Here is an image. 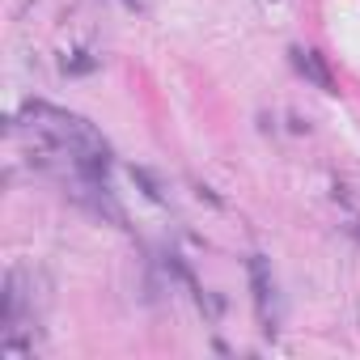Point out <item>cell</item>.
<instances>
[{"label": "cell", "instance_id": "277c9868", "mask_svg": "<svg viewBox=\"0 0 360 360\" xmlns=\"http://www.w3.org/2000/svg\"><path fill=\"white\" fill-rule=\"evenodd\" d=\"M98 64H102L98 56H89V51H72V56H64V64H60V68H64L68 77H85V72H94Z\"/></svg>", "mask_w": 360, "mask_h": 360}, {"label": "cell", "instance_id": "7a4b0ae2", "mask_svg": "<svg viewBox=\"0 0 360 360\" xmlns=\"http://www.w3.org/2000/svg\"><path fill=\"white\" fill-rule=\"evenodd\" d=\"M246 271H250V288H255V314H259V326L267 335L280 330V292H276V276L267 267L263 255H250L246 259Z\"/></svg>", "mask_w": 360, "mask_h": 360}, {"label": "cell", "instance_id": "3957f363", "mask_svg": "<svg viewBox=\"0 0 360 360\" xmlns=\"http://www.w3.org/2000/svg\"><path fill=\"white\" fill-rule=\"evenodd\" d=\"M288 64H292V68H297V77H305L314 89H322V94H335V77H330L326 60H322L314 47H292V51H288Z\"/></svg>", "mask_w": 360, "mask_h": 360}, {"label": "cell", "instance_id": "6da1fadb", "mask_svg": "<svg viewBox=\"0 0 360 360\" xmlns=\"http://www.w3.org/2000/svg\"><path fill=\"white\" fill-rule=\"evenodd\" d=\"M9 127H13V136H26L30 161L43 174L56 178L64 187V195H72L85 183H102L110 174V165H115V153H110L106 136L89 119H81V115H72L64 106L26 102L9 119Z\"/></svg>", "mask_w": 360, "mask_h": 360}, {"label": "cell", "instance_id": "5b68a950", "mask_svg": "<svg viewBox=\"0 0 360 360\" xmlns=\"http://www.w3.org/2000/svg\"><path fill=\"white\" fill-rule=\"evenodd\" d=\"M123 5H127V9H140V0H123Z\"/></svg>", "mask_w": 360, "mask_h": 360}]
</instances>
